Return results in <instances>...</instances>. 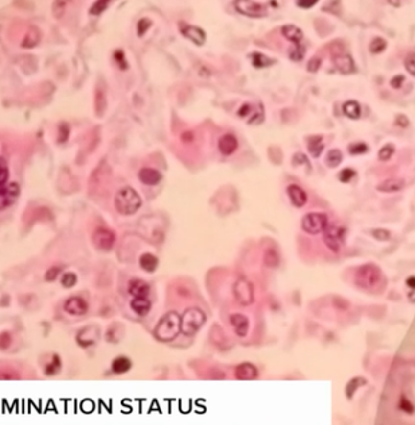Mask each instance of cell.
I'll return each instance as SVG.
<instances>
[{
  "label": "cell",
  "mask_w": 415,
  "mask_h": 425,
  "mask_svg": "<svg viewBox=\"0 0 415 425\" xmlns=\"http://www.w3.org/2000/svg\"><path fill=\"white\" fill-rule=\"evenodd\" d=\"M19 186L18 183H8L0 187V210H4L11 206L19 195Z\"/></svg>",
  "instance_id": "10"
},
{
  "label": "cell",
  "mask_w": 415,
  "mask_h": 425,
  "mask_svg": "<svg viewBox=\"0 0 415 425\" xmlns=\"http://www.w3.org/2000/svg\"><path fill=\"white\" fill-rule=\"evenodd\" d=\"M286 193L289 195V200L292 202V205L296 207H302L306 205L308 202V195L304 191V189H301L299 184H290L286 189Z\"/></svg>",
  "instance_id": "16"
},
{
  "label": "cell",
  "mask_w": 415,
  "mask_h": 425,
  "mask_svg": "<svg viewBox=\"0 0 415 425\" xmlns=\"http://www.w3.org/2000/svg\"><path fill=\"white\" fill-rule=\"evenodd\" d=\"M371 234L378 241H389L391 238V233H390V230H386V229H373V230H371Z\"/></svg>",
  "instance_id": "42"
},
{
  "label": "cell",
  "mask_w": 415,
  "mask_h": 425,
  "mask_svg": "<svg viewBox=\"0 0 415 425\" xmlns=\"http://www.w3.org/2000/svg\"><path fill=\"white\" fill-rule=\"evenodd\" d=\"M301 226L308 234H319L328 226V217L324 213H309L302 218Z\"/></svg>",
  "instance_id": "7"
},
{
  "label": "cell",
  "mask_w": 415,
  "mask_h": 425,
  "mask_svg": "<svg viewBox=\"0 0 415 425\" xmlns=\"http://www.w3.org/2000/svg\"><path fill=\"white\" fill-rule=\"evenodd\" d=\"M258 369L250 362H243L235 368V378L239 381H253L258 377Z\"/></svg>",
  "instance_id": "15"
},
{
  "label": "cell",
  "mask_w": 415,
  "mask_h": 425,
  "mask_svg": "<svg viewBox=\"0 0 415 425\" xmlns=\"http://www.w3.org/2000/svg\"><path fill=\"white\" fill-rule=\"evenodd\" d=\"M238 12H241L243 15L250 16V18H261V16L266 15V4L261 3V1H253V0H241L235 3Z\"/></svg>",
  "instance_id": "9"
},
{
  "label": "cell",
  "mask_w": 415,
  "mask_h": 425,
  "mask_svg": "<svg viewBox=\"0 0 415 425\" xmlns=\"http://www.w3.org/2000/svg\"><path fill=\"white\" fill-rule=\"evenodd\" d=\"M395 123H396V125L402 126V128L409 126V119H407L405 115L398 116V117H396V120H395Z\"/></svg>",
  "instance_id": "57"
},
{
  "label": "cell",
  "mask_w": 415,
  "mask_h": 425,
  "mask_svg": "<svg viewBox=\"0 0 415 425\" xmlns=\"http://www.w3.org/2000/svg\"><path fill=\"white\" fill-rule=\"evenodd\" d=\"M234 296H235V300L241 305H247L253 304L254 301V285L252 284L250 280H247L246 277H239L234 284Z\"/></svg>",
  "instance_id": "5"
},
{
  "label": "cell",
  "mask_w": 415,
  "mask_h": 425,
  "mask_svg": "<svg viewBox=\"0 0 415 425\" xmlns=\"http://www.w3.org/2000/svg\"><path fill=\"white\" fill-rule=\"evenodd\" d=\"M108 5H109V3H108V1H104V0H101V1H95L94 4L92 5V8H90V14H92V15H100L101 12H104V11L106 10Z\"/></svg>",
  "instance_id": "44"
},
{
  "label": "cell",
  "mask_w": 415,
  "mask_h": 425,
  "mask_svg": "<svg viewBox=\"0 0 415 425\" xmlns=\"http://www.w3.org/2000/svg\"><path fill=\"white\" fill-rule=\"evenodd\" d=\"M12 345V335L8 331L0 332V350H7Z\"/></svg>",
  "instance_id": "43"
},
{
  "label": "cell",
  "mask_w": 415,
  "mask_h": 425,
  "mask_svg": "<svg viewBox=\"0 0 415 425\" xmlns=\"http://www.w3.org/2000/svg\"><path fill=\"white\" fill-rule=\"evenodd\" d=\"M387 48V42L384 38H373L372 42L369 43V51L372 54H380L383 53L384 50Z\"/></svg>",
  "instance_id": "36"
},
{
  "label": "cell",
  "mask_w": 415,
  "mask_h": 425,
  "mask_svg": "<svg viewBox=\"0 0 415 425\" xmlns=\"http://www.w3.org/2000/svg\"><path fill=\"white\" fill-rule=\"evenodd\" d=\"M180 32L182 35L185 38H188L189 41H192L195 45L202 46L206 42V32L198 26H192V25H185V23H180Z\"/></svg>",
  "instance_id": "12"
},
{
  "label": "cell",
  "mask_w": 415,
  "mask_h": 425,
  "mask_svg": "<svg viewBox=\"0 0 415 425\" xmlns=\"http://www.w3.org/2000/svg\"><path fill=\"white\" fill-rule=\"evenodd\" d=\"M159 258L153 254V253H144L140 257V267L142 271H145L148 273L155 272L158 269Z\"/></svg>",
  "instance_id": "25"
},
{
  "label": "cell",
  "mask_w": 415,
  "mask_h": 425,
  "mask_svg": "<svg viewBox=\"0 0 415 425\" xmlns=\"http://www.w3.org/2000/svg\"><path fill=\"white\" fill-rule=\"evenodd\" d=\"M342 162H343V152L340 151V150L335 148V150L328 151V153H326L325 156V163L328 167L336 168L337 166H340V163Z\"/></svg>",
  "instance_id": "32"
},
{
  "label": "cell",
  "mask_w": 415,
  "mask_h": 425,
  "mask_svg": "<svg viewBox=\"0 0 415 425\" xmlns=\"http://www.w3.org/2000/svg\"><path fill=\"white\" fill-rule=\"evenodd\" d=\"M151 26H152V22L147 19V18H144V19L138 22V25H137V34H138V37L144 35Z\"/></svg>",
  "instance_id": "46"
},
{
  "label": "cell",
  "mask_w": 415,
  "mask_h": 425,
  "mask_svg": "<svg viewBox=\"0 0 415 425\" xmlns=\"http://www.w3.org/2000/svg\"><path fill=\"white\" fill-rule=\"evenodd\" d=\"M320 66H321V59L320 58L315 57V58H312L309 62H308V66H306V69H308V72H309V73H316V72L320 69Z\"/></svg>",
  "instance_id": "49"
},
{
  "label": "cell",
  "mask_w": 415,
  "mask_h": 425,
  "mask_svg": "<svg viewBox=\"0 0 415 425\" xmlns=\"http://www.w3.org/2000/svg\"><path fill=\"white\" fill-rule=\"evenodd\" d=\"M250 112H252V106H250V104H243V105L241 106V109L238 110V115L241 116V117H245V116H249Z\"/></svg>",
  "instance_id": "58"
},
{
  "label": "cell",
  "mask_w": 415,
  "mask_h": 425,
  "mask_svg": "<svg viewBox=\"0 0 415 425\" xmlns=\"http://www.w3.org/2000/svg\"><path fill=\"white\" fill-rule=\"evenodd\" d=\"M58 142L65 143L69 139V133H70V128L68 124H61L58 129Z\"/></svg>",
  "instance_id": "48"
},
{
  "label": "cell",
  "mask_w": 415,
  "mask_h": 425,
  "mask_svg": "<svg viewBox=\"0 0 415 425\" xmlns=\"http://www.w3.org/2000/svg\"><path fill=\"white\" fill-rule=\"evenodd\" d=\"M100 338V330L95 325H88L77 334V343L81 347H90Z\"/></svg>",
  "instance_id": "11"
},
{
  "label": "cell",
  "mask_w": 415,
  "mask_h": 425,
  "mask_svg": "<svg viewBox=\"0 0 415 425\" xmlns=\"http://www.w3.org/2000/svg\"><path fill=\"white\" fill-rule=\"evenodd\" d=\"M296 4L302 8H312L313 5L317 4V0H302V1H297Z\"/></svg>",
  "instance_id": "56"
},
{
  "label": "cell",
  "mask_w": 415,
  "mask_h": 425,
  "mask_svg": "<svg viewBox=\"0 0 415 425\" xmlns=\"http://www.w3.org/2000/svg\"><path fill=\"white\" fill-rule=\"evenodd\" d=\"M382 277H383V275H382V271L378 265L371 263L364 264L362 267L357 268L356 275H355V283L360 288L372 289L380 283Z\"/></svg>",
  "instance_id": "4"
},
{
  "label": "cell",
  "mask_w": 415,
  "mask_h": 425,
  "mask_svg": "<svg viewBox=\"0 0 415 425\" xmlns=\"http://www.w3.org/2000/svg\"><path fill=\"white\" fill-rule=\"evenodd\" d=\"M403 82H405V75H395L394 78L391 79V86L394 89H399Z\"/></svg>",
  "instance_id": "54"
},
{
  "label": "cell",
  "mask_w": 415,
  "mask_h": 425,
  "mask_svg": "<svg viewBox=\"0 0 415 425\" xmlns=\"http://www.w3.org/2000/svg\"><path fill=\"white\" fill-rule=\"evenodd\" d=\"M132 369V361L128 357H117L112 362V372L115 374H125Z\"/></svg>",
  "instance_id": "26"
},
{
  "label": "cell",
  "mask_w": 415,
  "mask_h": 425,
  "mask_svg": "<svg viewBox=\"0 0 415 425\" xmlns=\"http://www.w3.org/2000/svg\"><path fill=\"white\" fill-rule=\"evenodd\" d=\"M206 319V314L198 307L187 308L180 316V332L187 336L195 335L203 327Z\"/></svg>",
  "instance_id": "3"
},
{
  "label": "cell",
  "mask_w": 415,
  "mask_h": 425,
  "mask_svg": "<svg viewBox=\"0 0 415 425\" xmlns=\"http://www.w3.org/2000/svg\"><path fill=\"white\" fill-rule=\"evenodd\" d=\"M61 271H62V268L61 267L48 268L47 272H46V275H45V278H46L47 281H54V280L61 275Z\"/></svg>",
  "instance_id": "47"
},
{
  "label": "cell",
  "mask_w": 415,
  "mask_h": 425,
  "mask_svg": "<svg viewBox=\"0 0 415 425\" xmlns=\"http://www.w3.org/2000/svg\"><path fill=\"white\" fill-rule=\"evenodd\" d=\"M308 143V151L313 158H320L321 153L324 151V137L321 135H315L309 136L306 139Z\"/></svg>",
  "instance_id": "23"
},
{
  "label": "cell",
  "mask_w": 415,
  "mask_h": 425,
  "mask_svg": "<svg viewBox=\"0 0 415 425\" xmlns=\"http://www.w3.org/2000/svg\"><path fill=\"white\" fill-rule=\"evenodd\" d=\"M343 112L344 115L347 116L348 119H352V120H357L360 115H362V108H360V104L355 100H349L347 102H344L343 105Z\"/></svg>",
  "instance_id": "27"
},
{
  "label": "cell",
  "mask_w": 415,
  "mask_h": 425,
  "mask_svg": "<svg viewBox=\"0 0 415 425\" xmlns=\"http://www.w3.org/2000/svg\"><path fill=\"white\" fill-rule=\"evenodd\" d=\"M250 57H252L253 65H254L255 68H259V69L272 66V65L276 62L274 59L266 57V55H265V54H262V53H253Z\"/></svg>",
  "instance_id": "34"
},
{
  "label": "cell",
  "mask_w": 415,
  "mask_h": 425,
  "mask_svg": "<svg viewBox=\"0 0 415 425\" xmlns=\"http://www.w3.org/2000/svg\"><path fill=\"white\" fill-rule=\"evenodd\" d=\"M128 292L133 296V298H148V295L151 292V287L147 281L140 280V278H133L128 284Z\"/></svg>",
  "instance_id": "17"
},
{
  "label": "cell",
  "mask_w": 415,
  "mask_h": 425,
  "mask_svg": "<svg viewBox=\"0 0 415 425\" xmlns=\"http://www.w3.org/2000/svg\"><path fill=\"white\" fill-rule=\"evenodd\" d=\"M405 187V180L399 178H390L383 180L376 186V189L382 193H396Z\"/></svg>",
  "instance_id": "22"
},
{
  "label": "cell",
  "mask_w": 415,
  "mask_h": 425,
  "mask_svg": "<svg viewBox=\"0 0 415 425\" xmlns=\"http://www.w3.org/2000/svg\"><path fill=\"white\" fill-rule=\"evenodd\" d=\"M399 409L406 412L407 415H414V404L406 396H402L399 400Z\"/></svg>",
  "instance_id": "40"
},
{
  "label": "cell",
  "mask_w": 415,
  "mask_h": 425,
  "mask_svg": "<svg viewBox=\"0 0 415 425\" xmlns=\"http://www.w3.org/2000/svg\"><path fill=\"white\" fill-rule=\"evenodd\" d=\"M194 139H195V135L191 131H187L184 132V133H182V142L183 143L194 142Z\"/></svg>",
  "instance_id": "59"
},
{
  "label": "cell",
  "mask_w": 415,
  "mask_h": 425,
  "mask_svg": "<svg viewBox=\"0 0 415 425\" xmlns=\"http://www.w3.org/2000/svg\"><path fill=\"white\" fill-rule=\"evenodd\" d=\"M262 121H263V112H261V113L255 112V113H253L252 119L249 120V124H259V123H262Z\"/></svg>",
  "instance_id": "55"
},
{
  "label": "cell",
  "mask_w": 415,
  "mask_h": 425,
  "mask_svg": "<svg viewBox=\"0 0 415 425\" xmlns=\"http://www.w3.org/2000/svg\"><path fill=\"white\" fill-rule=\"evenodd\" d=\"M395 153V146L392 143H387L384 144L383 147L379 150L378 158L380 162H387L390 159L392 158V155Z\"/></svg>",
  "instance_id": "35"
},
{
  "label": "cell",
  "mask_w": 415,
  "mask_h": 425,
  "mask_svg": "<svg viewBox=\"0 0 415 425\" xmlns=\"http://www.w3.org/2000/svg\"><path fill=\"white\" fill-rule=\"evenodd\" d=\"M152 303L148 298H135L131 301V308L138 316H145L149 314Z\"/></svg>",
  "instance_id": "24"
},
{
  "label": "cell",
  "mask_w": 415,
  "mask_h": 425,
  "mask_svg": "<svg viewBox=\"0 0 415 425\" xmlns=\"http://www.w3.org/2000/svg\"><path fill=\"white\" fill-rule=\"evenodd\" d=\"M39 41H41V32L38 31L37 28H31V30L26 34V37L23 38L22 46L26 49H31L34 48V46H37Z\"/></svg>",
  "instance_id": "31"
},
{
  "label": "cell",
  "mask_w": 415,
  "mask_h": 425,
  "mask_svg": "<svg viewBox=\"0 0 415 425\" xmlns=\"http://www.w3.org/2000/svg\"><path fill=\"white\" fill-rule=\"evenodd\" d=\"M142 200L141 197L138 195L136 190L132 189L129 186L122 187L117 191L115 197V206L116 210L122 215H132L138 211L141 207Z\"/></svg>",
  "instance_id": "2"
},
{
  "label": "cell",
  "mask_w": 415,
  "mask_h": 425,
  "mask_svg": "<svg viewBox=\"0 0 415 425\" xmlns=\"http://www.w3.org/2000/svg\"><path fill=\"white\" fill-rule=\"evenodd\" d=\"M369 151V147H368L366 143H352V144H349V147H348V152L351 153V155H363V153H366Z\"/></svg>",
  "instance_id": "37"
},
{
  "label": "cell",
  "mask_w": 415,
  "mask_h": 425,
  "mask_svg": "<svg viewBox=\"0 0 415 425\" xmlns=\"http://www.w3.org/2000/svg\"><path fill=\"white\" fill-rule=\"evenodd\" d=\"M121 327H122V325H113L111 328H108V331H106V341L111 342V343H118V342L122 339L124 334H125L124 328L120 331Z\"/></svg>",
  "instance_id": "33"
},
{
  "label": "cell",
  "mask_w": 415,
  "mask_h": 425,
  "mask_svg": "<svg viewBox=\"0 0 415 425\" xmlns=\"http://www.w3.org/2000/svg\"><path fill=\"white\" fill-rule=\"evenodd\" d=\"M62 368V361L58 355H51L50 361L45 365V374L46 375H57Z\"/></svg>",
  "instance_id": "29"
},
{
  "label": "cell",
  "mask_w": 415,
  "mask_h": 425,
  "mask_svg": "<svg viewBox=\"0 0 415 425\" xmlns=\"http://www.w3.org/2000/svg\"><path fill=\"white\" fill-rule=\"evenodd\" d=\"M218 148L223 155H231L238 150V139L231 133H226L219 139Z\"/></svg>",
  "instance_id": "20"
},
{
  "label": "cell",
  "mask_w": 415,
  "mask_h": 425,
  "mask_svg": "<svg viewBox=\"0 0 415 425\" xmlns=\"http://www.w3.org/2000/svg\"><path fill=\"white\" fill-rule=\"evenodd\" d=\"M65 311L70 314V315L74 316H81L85 315L88 310H89V304L85 301V299L82 298H78V296H73L70 299L66 300V303L63 305Z\"/></svg>",
  "instance_id": "13"
},
{
  "label": "cell",
  "mask_w": 415,
  "mask_h": 425,
  "mask_svg": "<svg viewBox=\"0 0 415 425\" xmlns=\"http://www.w3.org/2000/svg\"><path fill=\"white\" fill-rule=\"evenodd\" d=\"M65 8H66V3H63V1L54 3V15H55V18L61 19L63 14H65Z\"/></svg>",
  "instance_id": "51"
},
{
  "label": "cell",
  "mask_w": 415,
  "mask_h": 425,
  "mask_svg": "<svg viewBox=\"0 0 415 425\" xmlns=\"http://www.w3.org/2000/svg\"><path fill=\"white\" fill-rule=\"evenodd\" d=\"M7 180H8V167L4 159L0 158V187L5 186Z\"/></svg>",
  "instance_id": "41"
},
{
  "label": "cell",
  "mask_w": 415,
  "mask_h": 425,
  "mask_svg": "<svg viewBox=\"0 0 415 425\" xmlns=\"http://www.w3.org/2000/svg\"><path fill=\"white\" fill-rule=\"evenodd\" d=\"M346 241V229L339 225H328L324 230V242L332 252L337 253Z\"/></svg>",
  "instance_id": "6"
},
{
  "label": "cell",
  "mask_w": 415,
  "mask_h": 425,
  "mask_svg": "<svg viewBox=\"0 0 415 425\" xmlns=\"http://www.w3.org/2000/svg\"><path fill=\"white\" fill-rule=\"evenodd\" d=\"M406 69H407V72L411 74V75H414L415 74V68H414V53H411L407 55V58H406Z\"/></svg>",
  "instance_id": "52"
},
{
  "label": "cell",
  "mask_w": 415,
  "mask_h": 425,
  "mask_svg": "<svg viewBox=\"0 0 415 425\" xmlns=\"http://www.w3.org/2000/svg\"><path fill=\"white\" fill-rule=\"evenodd\" d=\"M293 164L295 166H302V164H306L308 167H309V162H308V158H306V155H304V153L301 152H297L293 156Z\"/></svg>",
  "instance_id": "50"
},
{
  "label": "cell",
  "mask_w": 415,
  "mask_h": 425,
  "mask_svg": "<svg viewBox=\"0 0 415 425\" xmlns=\"http://www.w3.org/2000/svg\"><path fill=\"white\" fill-rule=\"evenodd\" d=\"M92 241L97 249L108 252V250H111L116 242V234H115V231L108 229V227H98L93 233Z\"/></svg>",
  "instance_id": "8"
},
{
  "label": "cell",
  "mask_w": 415,
  "mask_h": 425,
  "mask_svg": "<svg viewBox=\"0 0 415 425\" xmlns=\"http://www.w3.org/2000/svg\"><path fill=\"white\" fill-rule=\"evenodd\" d=\"M355 176H356V171H355L353 168L349 167L342 170V171L339 173V175H337V178H339V180H340L342 183H349Z\"/></svg>",
  "instance_id": "38"
},
{
  "label": "cell",
  "mask_w": 415,
  "mask_h": 425,
  "mask_svg": "<svg viewBox=\"0 0 415 425\" xmlns=\"http://www.w3.org/2000/svg\"><path fill=\"white\" fill-rule=\"evenodd\" d=\"M414 283H415L414 276H410V277L406 280V284H407V285H409V288H411V289H414Z\"/></svg>",
  "instance_id": "60"
},
{
  "label": "cell",
  "mask_w": 415,
  "mask_h": 425,
  "mask_svg": "<svg viewBox=\"0 0 415 425\" xmlns=\"http://www.w3.org/2000/svg\"><path fill=\"white\" fill-rule=\"evenodd\" d=\"M115 58H116L117 63H118V66H120L121 69H126V65L125 63V58H124V53H122V50H117L116 54H115Z\"/></svg>",
  "instance_id": "53"
},
{
  "label": "cell",
  "mask_w": 415,
  "mask_h": 425,
  "mask_svg": "<svg viewBox=\"0 0 415 425\" xmlns=\"http://www.w3.org/2000/svg\"><path fill=\"white\" fill-rule=\"evenodd\" d=\"M290 59H293V61H301L302 58L305 57V49L302 45H299V46H296L295 50H292L289 54Z\"/></svg>",
  "instance_id": "45"
},
{
  "label": "cell",
  "mask_w": 415,
  "mask_h": 425,
  "mask_svg": "<svg viewBox=\"0 0 415 425\" xmlns=\"http://www.w3.org/2000/svg\"><path fill=\"white\" fill-rule=\"evenodd\" d=\"M229 319H230V325L234 327V331H235V334L239 338H243V336L247 335L250 323H249V318L246 315H243V314H232Z\"/></svg>",
  "instance_id": "18"
},
{
  "label": "cell",
  "mask_w": 415,
  "mask_h": 425,
  "mask_svg": "<svg viewBox=\"0 0 415 425\" xmlns=\"http://www.w3.org/2000/svg\"><path fill=\"white\" fill-rule=\"evenodd\" d=\"M333 65L343 74H351L356 72V66L353 63V59L347 54L335 55L333 57Z\"/></svg>",
  "instance_id": "19"
},
{
  "label": "cell",
  "mask_w": 415,
  "mask_h": 425,
  "mask_svg": "<svg viewBox=\"0 0 415 425\" xmlns=\"http://www.w3.org/2000/svg\"><path fill=\"white\" fill-rule=\"evenodd\" d=\"M180 332V316L176 311H169L160 318L153 330V335L160 342H172Z\"/></svg>",
  "instance_id": "1"
},
{
  "label": "cell",
  "mask_w": 415,
  "mask_h": 425,
  "mask_svg": "<svg viewBox=\"0 0 415 425\" xmlns=\"http://www.w3.org/2000/svg\"><path fill=\"white\" fill-rule=\"evenodd\" d=\"M77 275L73 272H68L65 273L62 276V280H61V283H62V285L65 287V288H73L74 285L77 284Z\"/></svg>",
  "instance_id": "39"
},
{
  "label": "cell",
  "mask_w": 415,
  "mask_h": 425,
  "mask_svg": "<svg viewBox=\"0 0 415 425\" xmlns=\"http://www.w3.org/2000/svg\"><path fill=\"white\" fill-rule=\"evenodd\" d=\"M367 385V379L363 377H355L352 379H349L348 383L346 385V396L348 400H351L353 397V394L356 393L359 389Z\"/></svg>",
  "instance_id": "28"
},
{
  "label": "cell",
  "mask_w": 415,
  "mask_h": 425,
  "mask_svg": "<svg viewBox=\"0 0 415 425\" xmlns=\"http://www.w3.org/2000/svg\"><path fill=\"white\" fill-rule=\"evenodd\" d=\"M279 261L281 258H279L278 252L273 248L266 249V252L263 253V264L268 268H277L279 265Z\"/></svg>",
  "instance_id": "30"
},
{
  "label": "cell",
  "mask_w": 415,
  "mask_h": 425,
  "mask_svg": "<svg viewBox=\"0 0 415 425\" xmlns=\"http://www.w3.org/2000/svg\"><path fill=\"white\" fill-rule=\"evenodd\" d=\"M138 179L145 186H156L161 182L163 175L161 173L152 167H144L138 171Z\"/></svg>",
  "instance_id": "14"
},
{
  "label": "cell",
  "mask_w": 415,
  "mask_h": 425,
  "mask_svg": "<svg viewBox=\"0 0 415 425\" xmlns=\"http://www.w3.org/2000/svg\"><path fill=\"white\" fill-rule=\"evenodd\" d=\"M281 32H282V35H284L288 41L295 43L296 46L301 45L302 39H304V34L301 31V28H299V27L295 26V25H285V26H282V28H281Z\"/></svg>",
  "instance_id": "21"
}]
</instances>
